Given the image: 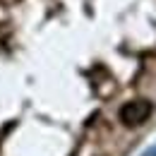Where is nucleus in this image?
Returning <instances> with one entry per match:
<instances>
[{"instance_id":"obj_2","label":"nucleus","mask_w":156,"mask_h":156,"mask_svg":"<svg viewBox=\"0 0 156 156\" xmlns=\"http://www.w3.org/2000/svg\"><path fill=\"white\" fill-rule=\"evenodd\" d=\"M142 156H156V147H151V149H147Z\"/></svg>"},{"instance_id":"obj_1","label":"nucleus","mask_w":156,"mask_h":156,"mask_svg":"<svg viewBox=\"0 0 156 156\" xmlns=\"http://www.w3.org/2000/svg\"><path fill=\"white\" fill-rule=\"evenodd\" d=\"M151 113H154L151 101H147V98H132V101H127V103L120 106L118 118L127 127H139V125H144L151 118Z\"/></svg>"}]
</instances>
